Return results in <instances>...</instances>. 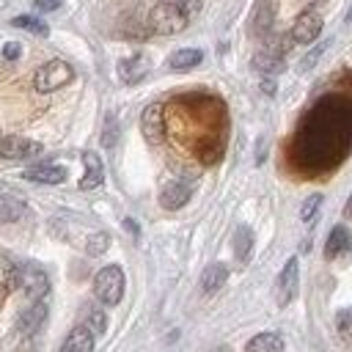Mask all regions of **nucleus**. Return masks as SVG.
I'll use <instances>...</instances> for the list:
<instances>
[{
    "label": "nucleus",
    "instance_id": "32",
    "mask_svg": "<svg viewBox=\"0 0 352 352\" xmlns=\"http://www.w3.org/2000/svg\"><path fill=\"white\" fill-rule=\"evenodd\" d=\"M19 52H22V47H19L16 41H8V44L3 47V58H6V60H16Z\"/></svg>",
    "mask_w": 352,
    "mask_h": 352
},
{
    "label": "nucleus",
    "instance_id": "8",
    "mask_svg": "<svg viewBox=\"0 0 352 352\" xmlns=\"http://www.w3.org/2000/svg\"><path fill=\"white\" fill-rule=\"evenodd\" d=\"M297 280H300V267H297V258L292 256L280 275H278V283H275V297H278V305H289L297 294Z\"/></svg>",
    "mask_w": 352,
    "mask_h": 352
},
{
    "label": "nucleus",
    "instance_id": "14",
    "mask_svg": "<svg viewBox=\"0 0 352 352\" xmlns=\"http://www.w3.org/2000/svg\"><path fill=\"white\" fill-rule=\"evenodd\" d=\"M82 162H85V173L80 179V190H96L104 182V165H102L96 151H85Z\"/></svg>",
    "mask_w": 352,
    "mask_h": 352
},
{
    "label": "nucleus",
    "instance_id": "29",
    "mask_svg": "<svg viewBox=\"0 0 352 352\" xmlns=\"http://www.w3.org/2000/svg\"><path fill=\"white\" fill-rule=\"evenodd\" d=\"M319 206H322V195H319V192H314V195H308V198H305V204H302V209H300V217H302L305 223H311V220L316 217V212H319Z\"/></svg>",
    "mask_w": 352,
    "mask_h": 352
},
{
    "label": "nucleus",
    "instance_id": "27",
    "mask_svg": "<svg viewBox=\"0 0 352 352\" xmlns=\"http://www.w3.org/2000/svg\"><path fill=\"white\" fill-rule=\"evenodd\" d=\"M116 140H118V121L113 116H107L104 118V129H102V146L104 148H113Z\"/></svg>",
    "mask_w": 352,
    "mask_h": 352
},
{
    "label": "nucleus",
    "instance_id": "12",
    "mask_svg": "<svg viewBox=\"0 0 352 352\" xmlns=\"http://www.w3.org/2000/svg\"><path fill=\"white\" fill-rule=\"evenodd\" d=\"M192 195V187L190 182H168L162 190H160V204L165 209H182Z\"/></svg>",
    "mask_w": 352,
    "mask_h": 352
},
{
    "label": "nucleus",
    "instance_id": "6",
    "mask_svg": "<svg viewBox=\"0 0 352 352\" xmlns=\"http://www.w3.org/2000/svg\"><path fill=\"white\" fill-rule=\"evenodd\" d=\"M286 50H289V38H270L256 55H253V69L261 74H278L286 66Z\"/></svg>",
    "mask_w": 352,
    "mask_h": 352
},
{
    "label": "nucleus",
    "instance_id": "9",
    "mask_svg": "<svg viewBox=\"0 0 352 352\" xmlns=\"http://www.w3.org/2000/svg\"><path fill=\"white\" fill-rule=\"evenodd\" d=\"M140 129H143V135H146L148 143H160L165 138V118H162V104L160 102H154V104H148L143 110Z\"/></svg>",
    "mask_w": 352,
    "mask_h": 352
},
{
    "label": "nucleus",
    "instance_id": "5",
    "mask_svg": "<svg viewBox=\"0 0 352 352\" xmlns=\"http://www.w3.org/2000/svg\"><path fill=\"white\" fill-rule=\"evenodd\" d=\"M94 294L104 305H118L121 297H124V272H121V267H116V264L102 267L94 278Z\"/></svg>",
    "mask_w": 352,
    "mask_h": 352
},
{
    "label": "nucleus",
    "instance_id": "2",
    "mask_svg": "<svg viewBox=\"0 0 352 352\" xmlns=\"http://www.w3.org/2000/svg\"><path fill=\"white\" fill-rule=\"evenodd\" d=\"M165 135L176 148L190 154L201 168L223 160L228 140V110L212 94H182L162 107Z\"/></svg>",
    "mask_w": 352,
    "mask_h": 352
},
{
    "label": "nucleus",
    "instance_id": "16",
    "mask_svg": "<svg viewBox=\"0 0 352 352\" xmlns=\"http://www.w3.org/2000/svg\"><path fill=\"white\" fill-rule=\"evenodd\" d=\"M349 250H352V234L346 231V226H336L330 231L327 242H324V256L327 258H338V256H344Z\"/></svg>",
    "mask_w": 352,
    "mask_h": 352
},
{
    "label": "nucleus",
    "instance_id": "20",
    "mask_svg": "<svg viewBox=\"0 0 352 352\" xmlns=\"http://www.w3.org/2000/svg\"><path fill=\"white\" fill-rule=\"evenodd\" d=\"M272 28V0H258L256 11H253V22H250V30L253 36H267Z\"/></svg>",
    "mask_w": 352,
    "mask_h": 352
},
{
    "label": "nucleus",
    "instance_id": "34",
    "mask_svg": "<svg viewBox=\"0 0 352 352\" xmlns=\"http://www.w3.org/2000/svg\"><path fill=\"white\" fill-rule=\"evenodd\" d=\"M261 91L272 94V91H275V82H272V80H264V82H261Z\"/></svg>",
    "mask_w": 352,
    "mask_h": 352
},
{
    "label": "nucleus",
    "instance_id": "24",
    "mask_svg": "<svg viewBox=\"0 0 352 352\" xmlns=\"http://www.w3.org/2000/svg\"><path fill=\"white\" fill-rule=\"evenodd\" d=\"M25 214V204L11 198V195H0V223H14Z\"/></svg>",
    "mask_w": 352,
    "mask_h": 352
},
{
    "label": "nucleus",
    "instance_id": "22",
    "mask_svg": "<svg viewBox=\"0 0 352 352\" xmlns=\"http://www.w3.org/2000/svg\"><path fill=\"white\" fill-rule=\"evenodd\" d=\"M245 352H283V338L278 333H258L248 341Z\"/></svg>",
    "mask_w": 352,
    "mask_h": 352
},
{
    "label": "nucleus",
    "instance_id": "31",
    "mask_svg": "<svg viewBox=\"0 0 352 352\" xmlns=\"http://www.w3.org/2000/svg\"><path fill=\"white\" fill-rule=\"evenodd\" d=\"M324 50H327V44H319V47H316L314 52H308V55H305V60L300 63V72H308V69H311V66H314V63L319 60V55H322Z\"/></svg>",
    "mask_w": 352,
    "mask_h": 352
},
{
    "label": "nucleus",
    "instance_id": "3",
    "mask_svg": "<svg viewBox=\"0 0 352 352\" xmlns=\"http://www.w3.org/2000/svg\"><path fill=\"white\" fill-rule=\"evenodd\" d=\"M190 22V14L184 11V6H179L176 0H160L151 11H148V28L160 36H173L182 33Z\"/></svg>",
    "mask_w": 352,
    "mask_h": 352
},
{
    "label": "nucleus",
    "instance_id": "37",
    "mask_svg": "<svg viewBox=\"0 0 352 352\" xmlns=\"http://www.w3.org/2000/svg\"><path fill=\"white\" fill-rule=\"evenodd\" d=\"M209 352H231L228 346H214V349H209Z\"/></svg>",
    "mask_w": 352,
    "mask_h": 352
},
{
    "label": "nucleus",
    "instance_id": "28",
    "mask_svg": "<svg viewBox=\"0 0 352 352\" xmlns=\"http://www.w3.org/2000/svg\"><path fill=\"white\" fill-rule=\"evenodd\" d=\"M336 327H338V336H341L346 344H352V308H346V311L338 314Z\"/></svg>",
    "mask_w": 352,
    "mask_h": 352
},
{
    "label": "nucleus",
    "instance_id": "26",
    "mask_svg": "<svg viewBox=\"0 0 352 352\" xmlns=\"http://www.w3.org/2000/svg\"><path fill=\"white\" fill-rule=\"evenodd\" d=\"M107 245H110V236H107L104 231H96V234H91V236H88L85 250H88L91 256H99V253H104V250H107Z\"/></svg>",
    "mask_w": 352,
    "mask_h": 352
},
{
    "label": "nucleus",
    "instance_id": "33",
    "mask_svg": "<svg viewBox=\"0 0 352 352\" xmlns=\"http://www.w3.org/2000/svg\"><path fill=\"white\" fill-rule=\"evenodd\" d=\"M60 3H63V0H36L33 8H36V11H55V8H60Z\"/></svg>",
    "mask_w": 352,
    "mask_h": 352
},
{
    "label": "nucleus",
    "instance_id": "15",
    "mask_svg": "<svg viewBox=\"0 0 352 352\" xmlns=\"http://www.w3.org/2000/svg\"><path fill=\"white\" fill-rule=\"evenodd\" d=\"M22 176L28 182H38V184H60V182H66V168L63 165H33Z\"/></svg>",
    "mask_w": 352,
    "mask_h": 352
},
{
    "label": "nucleus",
    "instance_id": "21",
    "mask_svg": "<svg viewBox=\"0 0 352 352\" xmlns=\"http://www.w3.org/2000/svg\"><path fill=\"white\" fill-rule=\"evenodd\" d=\"M47 319V305L38 300L33 308H28L25 314H22V319H19V333L22 336H30V333H36L38 327H41V322Z\"/></svg>",
    "mask_w": 352,
    "mask_h": 352
},
{
    "label": "nucleus",
    "instance_id": "13",
    "mask_svg": "<svg viewBox=\"0 0 352 352\" xmlns=\"http://www.w3.org/2000/svg\"><path fill=\"white\" fill-rule=\"evenodd\" d=\"M148 69H151V63H148V58L146 55H129V58H124L121 63H118V74H121V80L124 82H140L146 74H148Z\"/></svg>",
    "mask_w": 352,
    "mask_h": 352
},
{
    "label": "nucleus",
    "instance_id": "25",
    "mask_svg": "<svg viewBox=\"0 0 352 352\" xmlns=\"http://www.w3.org/2000/svg\"><path fill=\"white\" fill-rule=\"evenodd\" d=\"M11 25H14V28H25V30H30V33H36V36H47V33H50V28H47L41 19H36V16H14Z\"/></svg>",
    "mask_w": 352,
    "mask_h": 352
},
{
    "label": "nucleus",
    "instance_id": "36",
    "mask_svg": "<svg viewBox=\"0 0 352 352\" xmlns=\"http://www.w3.org/2000/svg\"><path fill=\"white\" fill-rule=\"evenodd\" d=\"M344 217H349V220H352V195L346 198V206H344Z\"/></svg>",
    "mask_w": 352,
    "mask_h": 352
},
{
    "label": "nucleus",
    "instance_id": "18",
    "mask_svg": "<svg viewBox=\"0 0 352 352\" xmlns=\"http://www.w3.org/2000/svg\"><path fill=\"white\" fill-rule=\"evenodd\" d=\"M228 280V267L226 264H220V261H214V264H209L206 270H204V275H201V289H204V294H214V292H220V286Z\"/></svg>",
    "mask_w": 352,
    "mask_h": 352
},
{
    "label": "nucleus",
    "instance_id": "11",
    "mask_svg": "<svg viewBox=\"0 0 352 352\" xmlns=\"http://www.w3.org/2000/svg\"><path fill=\"white\" fill-rule=\"evenodd\" d=\"M19 283H22V289H25L36 302L50 292V280H47L44 270H38V267H22V270H19Z\"/></svg>",
    "mask_w": 352,
    "mask_h": 352
},
{
    "label": "nucleus",
    "instance_id": "7",
    "mask_svg": "<svg viewBox=\"0 0 352 352\" xmlns=\"http://www.w3.org/2000/svg\"><path fill=\"white\" fill-rule=\"evenodd\" d=\"M322 14L319 11H314V8H305L302 14H297V19H294V25H292V41H297V44H311V41H316L319 38V33H322Z\"/></svg>",
    "mask_w": 352,
    "mask_h": 352
},
{
    "label": "nucleus",
    "instance_id": "35",
    "mask_svg": "<svg viewBox=\"0 0 352 352\" xmlns=\"http://www.w3.org/2000/svg\"><path fill=\"white\" fill-rule=\"evenodd\" d=\"M124 226H126V231H132V234L138 236V223H135V220H124Z\"/></svg>",
    "mask_w": 352,
    "mask_h": 352
},
{
    "label": "nucleus",
    "instance_id": "19",
    "mask_svg": "<svg viewBox=\"0 0 352 352\" xmlns=\"http://www.w3.org/2000/svg\"><path fill=\"white\" fill-rule=\"evenodd\" d=\"M201 60H204V52H201V50L184 47V50H176V52L168 58V66H170L173 72H187V69H195Z\"/></svg>",
    "mask_w": 352,
    "mask_h": 352
},
{
    "label": "nucleus",
    "instance_id": "10",
    "mask_svg": "<svg viewBox=\"0 0 352 352\" xmlns=\"http://www.w3.org/2000/svg\"><path fill=\"white\" fill-rule=\"evenodd\" d=\"M38 151H41V146L28 140V138H16V135L0 138V157L3 160H25V157H33Z\"/></svg>",
    "mask_w": 352,
    "mask_h": 352
},
{
    "label": "nucleus",
    "instance_id": "4",
    "mask_svg": "<svg viewBox=\"0 0 352 352\" xmlns=\"http://www.w3.org/2000/svg\"><path fill=\"white\" fill-rule=\"evenodd\" d=\"M74 80V69L66 63V60H50V63H44V66H38L36 69V74H33V88L38 91V94H50V91H58V88H63L66 82H72Z\"/></svg>",
    "mask_w": 352,
    "mask_h": 352
},
{
    "label": "nucleus",
    "instance_id": "38",
    "mask_svg": "<svg viewBox=\"0 0 352 352\" xmlns=\"http://www.w3.org/2000/svg\"><path fill=\"white\" fill-rule=\"evenodd\" d=\"M346 19H349V22H352V6H349V14H346Z\"/></svg>",
    "mask_w": 352,
    "mask_h": 352
},
{
    "label": "nucleus",
    "instance_id": "30",
    "mask_svg": "<svg viewBox=\"0 0 352 352\" xmlns=\"http://www.w3.org/2000/svg\"><path fill=\"white\" fill-rule=\"evenodd\" d=\"M104 324H107V322H104V314H102V311H91V314H88V324H85V327H88L94 336L104 333Z\"/></svg>",
    "mask_w": 352,
    "mask_h": 352
},
{
    "label": "nucleus",
    "instance_id": "1",
    "mask_svg": "<svg viewBox=\"0 0 352 352\" xmlns=\"http://www.w3.org/2000/svg\"><path fill=\"white\" fill-rule=\"evenodd\" d=\"M352 151V88L322 94L283 146L286 170L297 179L330 176Z\"/></svg>",
    "mask_w": 352,
    "mask_h": 352
},
{
    "label": "nucleus",
    "instance_id": "23",
    "mask_svg": "<svg viewBox=\"0 0 352 352\" xmlns=\"http://www.w3.org/2000/svg\"><path fill=\"white\" fill-rule=\"evenodd\" d=\"M250 250H253V231L248 226H239L236 234H234V256L236 261H248L250 258Z\"/></svg>",
    "mask_w": 352,
    "mask_h": 352
},
{
    "label": "nucleus",
    "instance_id": "17",
    "mask_svg": "<svg viewBox=\"0 0 352 352\" xmlns=\"http://www.w3.org/2000/svg\"><path fill=\"white\" fill-rule=\"evenodd\" d=\"M94 338H96V336H94L85 324H77V327L66 336L60 352H94Z\"/></svg>",
    "mask_w": 352,
    "mask_h": 352
}]
</instances>
